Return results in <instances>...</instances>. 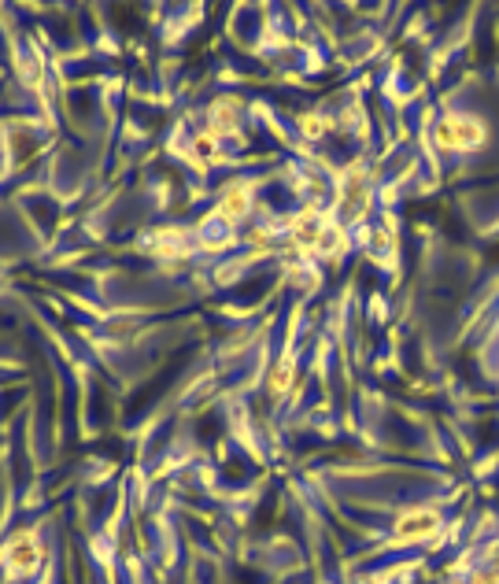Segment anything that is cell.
<instances>
[{
  "mask_svg": "<svg viewBox=\"0 0 499 584\" xmlns=\"http://www.w3.org/2000/svg\"><path fill=\"white\" fill-rule=\"evenodd\" d=\"M488 141V126L477 115H440V122L433 126V145L440 152H477Z\"/></svg>",
  "mask_w": 499,
  "mask_h": 584,
  "instance_id": "obj_1",
  "label": "cell"
},
{
  "mask_svg": "<svg viewBox=\"0 0 499 584\" xmlns=\"http://www.w3.org/2000/svg\"><path fill=\"white\" fill-rule=\"evenodd\" d=\"M41 562H45V544L37 540V533L23 529V533H15L4 548H0V570L8 573L12 581H26V577H34L41 570Z\"/></svg>",
  "mask_w": 499,
  "mask_h": 584,
  "instance_id": "obj_2",
  "label": "cell"
},
{
  "mask_svg": "<svg viewBox=\"0 0 499 584\" xmlns=\"http://www.w3.org/2000/svg\"><path fill=\"white\" fill-rule=\"evenodd\" d=\"M329 222V211H322L318 204H307L300 207L293 219H289V248H293L300 259H315V248H318V237L326 230Z\"/></svg>",
  "mask_w": 499,
  "mask_h": 584,
  "instance_id": "obj_3",
  "label": "cell"
},
{
  "mask_svg": "<svg viewBox=\"0 0 499 584\" xmlns=\"http://www.w3.org/2000/svg\"><path fill=\"white\" fill-rule=\"evenodd\" d=\"M440 525H444V518L437 507H411L392 525V544H426L440 533Z\"/></svg>",
  "mask_w": 499,
  "mask_h": 584,
  "instance_id": "obj_4",
  "label": "cell"
},
{
  "mask_svg": "<svg viewBox=\"0 0 499 584\" xmlns=\"http://www.w3.org/2000/svg\"><path fill=\"white\" fill-rule=\"evenodd\" d=\"M252 182H233L222 189L215 211L207 215V222H226V226H241L248 215H252Z\"/></svg>",
  "mask_w": 499,
  "mask_h": 584,
  "instance_id": "obj_5",
  "label": "cell"
},
{
  "mask_svg": "<svg viewBox=\"0 0 499 584\" xmlns=\"http://www.w3.org/2000/svg\"><path fill=\"white\" fill-rule=\"evenodd\" d=\"M145 244L156 259H178V256H189V252H193L185 226H163V230L152 233Z\"/></svg>",
  "mask_w": 499,
  "mask_h": 584,
  "instance_id": "obj_6",
  "label": "cell"
},
{
  "mask_svg": "<svg viewBox=\"0 0 499 584\" xmlns=\"http://www.w3.org/2000/svg\"><path fill=\"white\" fill-rule=\"evenodd\" d=\"M207 130L219 137V141L237 134V130H241V100H233V97L215 100V104L207 108Z\"/></svg>",
  "mask_w": 499,
  "mask_h": 584,
  "instance_id": "obj_7",
  "label": "cell"
},
{
  "mask_svg": "<svg viewBox=\"0 0 499 584\" xmlns=\"http://www.w3.org/2000/svg\"><path fill=\"white\" fill-rule=\"evenodd\" d=\"M185 159H189V167H196V171H207V167H215V163H222L226 159V152H222V141L211 130H204V134L193 137V145L185 148Z\"/></svg>",
  "mask_w": 499,
  "mask_h": 584,
  "instance_id": "obj_8",
  "label": "cell"
},
{
  "mask_svg": "<svg viewBox=\"0 0 499 584\" xmlns=\"http://www.w3.org/2000/svg\"><path fill=\"white\" fill-rule=\"evenodd\" d=\"M344 252H348V230H344L341 222H326V230H322V237H318V248L315 256L322 259H341Z\"/></svg>",
  "mask_w": 499,
  "mask_h": 584,
  "instance_id": "obj_9",
  "label": "cell"
},
{
  "mask_svg": "<svg viewBox=\"0 0 499 584\" xmlns=\"http://www.w3.org/2000/svg\"><path fill=\"white\" fill-rule=\"evenodd\" d=\"M293 378H296V359H293V355H281L278 363L270 366V374H267V392L274 396V400H281L285 392L293 389Z\"/></svg>",
  "mask_w": 499,
  "mask_h": 584,
  "instance_id": "obj_10",
  "label": "cell"
},
{
  "mask_svg": "<svg viewBox=\"0 0 499 584\" xmlns=\"http://www.w3.org/2000/svg\"><path fill=\"white\" fill-rule=\"evenodd\" d=\"M296 130H300L304 141H322L329 130V119L322 111H300V115H296Z\"/></svg>",
  "mask_w": 499,
  "mask_h": 584,
  "instance_id": "obj_11",
  "label": "cell"
},
{
  "mask_svg": "<svg viewBox=\"0 0 499 584\" xmlns=\"http://www.w3.org/2000/svg\"><path fill=\"white\" fill-rule=\"evenodd\" d=\"M285 278L293 281L296 289H304V292H315L318 289V270L311 267V259H296L293 267L285 270Z\"/></svg>",
  "mask_w": 499,
  "mask_h": 584,
  "instance_id": "obj_12",
  "label": "cell"
},
{
  "mask_svg": "<svg viewBox=\"0 0 499 584\" xmlns=\"http://www.w3.org/2000/svg\"><path fill=\"white\" fill-rule=\"evenodd\" d=\"M19 74H23V82L30 89H37L41 86V60H37V52L34 49H26V52H19Z\"/></svg>",
  "mask_w": 499,
  "mask_h": 584,
  "instance_id": "obj_13",
  "label": "cell"
},
{
  "mask_svg": "<svg viewBox=\"0 0 499 584\" xmlns=\"http://www.w3.org/2000/svg\"><path fill=\"white\" fill-rule=\"evenodd\" d=\"M278 226H263V230H252V244H263V248H274L278 241Z\"/></svg>",
  "mask_w": 499,
  "mask_h": 584,
  "instance_id": "obj_14",
  "label": "cell"
},
{
  "mask_svg": "<svg viewBox=\"0 0 499 584\" xmlns=\"http://www.w3.org/2000/svg\"><path fill=\"white\" fill-rule=\"evenodd\" d=\"M470 584H499V573H492V570L474 573V577H470Z\"/></svg>",
  "mask_w": 499,
  "mask_h": 584,
  "instance_id": "obj_15",
  "label": "cell"
}]
</instances>
